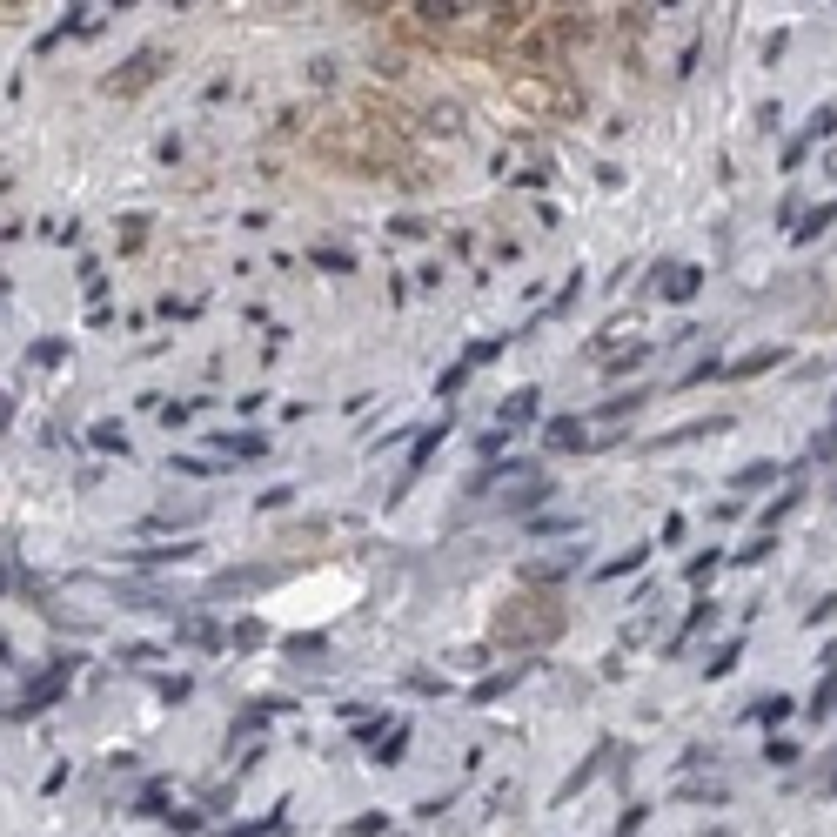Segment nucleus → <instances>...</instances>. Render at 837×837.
I'll list each match as a JSON object with an SVG mask.
<instances>
[{"label": "nucleus", "instance_id": "f257e3e1", "mask_svg": "<svg viewBox=\"0 0 837 837\" xmlns=\"http://www.w3.org/2000/svg\"><path fill=\"white\" fill-rule=\"evenodd\" d=\"M355 596H362V576L355 570H315V576H302V583H288V590H275L262 603L268 617L282 623V630H309V623H329V617H342Z\"/></svg>", "mask_w": 837, "mask_h": 837}]
</instances>
